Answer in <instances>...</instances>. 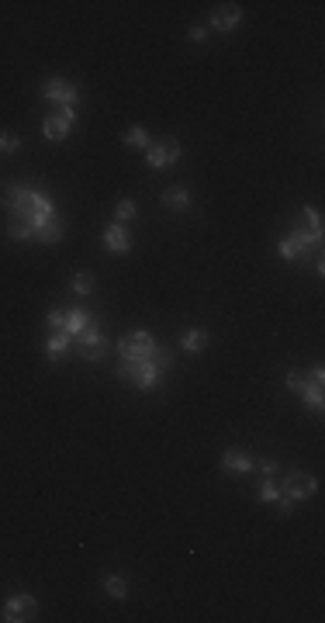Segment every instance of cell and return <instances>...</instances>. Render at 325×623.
Returning <instances> with one entry per match:
<instances>
[{
    "mask_svg": "<svg viewBox=\"0 0 325 623\" xmlns=\"http://www.w3.org/2000/svg\"><path fill=\"white\" fill-rule=\"evenodd\" d=\"M115 374H118V378H125V381H132L139 392L156 388V385H159V378H163V371H159L152 361H142V364H125V361H118Z\"/></svg>",
    "mask_w": 325,
    "mask_h": 623,
    "instance_id": "cell-2",
    "label": "cell"
},
{
    "mask_svg": "<svg viewBox=\"0 0 325 623\" xmlns=\"http://www.w3.org/2000/svg\"><path fill=\"white\" fill-rule=\"evenodd\" d=\"M35 613H39L35 595L18 592V595H11V599L4 602V609H0V620H4V623H18V620H35Z\"/></svg>",
    "mask_w": 325,
    "mask_h": 623,
    "instance_id": "cell-6",
    "label": "cell"
},
{
    "mask_svg": "<svg viewBox=\"0 0 325 623\" xmlns=\"http://www.w3.org/2000/svg\"><path fill=\"white\" fill-rule=\"evenodd\" d=\"M70 343H73V336H70L66 329H52V333H49V340H46V354H49V361H63V357H66V350H70Z\"/></svg>",
    "mask_w": 325,
    "mask_h": 623,
    "instance_id": "cell-14",
    "label": "cell"
},
{
    "mask_svg": "<svg viewBox=\"0 0 325 623\" xmlns=\"http://www.w3.org/2000/svg\"><path fill=\"white\" fill-rule=\"evenodd\" d=\"M87 326H90V312H87V308H66V326H63V329H66L73 340H77Z\"/></svg>",
    "mask_w": 325,
    "mask_h": 623,
    "instance_id": "cell-15",
    "label": "cell"
},
{
    "mask_svg": "<svg viewBox=\"0 0 325 623\" xmlns=\"http://www.w3.org/2000/svg\"><path fill=\"white\" fill-rule=\"evenodd\" d=\"M315 492H318V478H311V475H304V471H290V475L284 478V485H280V495H287L294 506H297V502H308Z\"/></svg>",
    "mask_w": 325,
    "mask_h": 623,
    "instance_id": "cell-4",
    "label": "cell"
},
{
    "mask_svg": "<svg viewBox=\"0 0 325 623\" xmlns=\"http://www.w3.org/2000/svg\"><path fill=\"white\" fill-rule=\"evenodd\" d=\"M8 236L18 239V242H25V239H32V229H28L25 222H11V225H8Z\"/></svg>",
    "mask_w": 325,
    "mask_h": 623,
    "instance_id": "cell-27",
    "label": "cell"
},
{
    "mask_svg": "<svg viewBox=\"0 0 325 623\" xmlns=\"http://www.w3.org/2000/svg\"><path fill=\"white\" fill-rule=\"evenodd\" d=\"M163 204L173 208V211H187V208L194 204V198H190L187 187H166V191H163Z\"/></svg>",
    "mask_w": 325,
    "mask_h": 623,
    "instance_id": "cell-16",
    "label": "cell"
},
{
    "mask_svg": "<svg viewBox=\"0 0 325 623\" xmlns=\"http://www.w3.org/2000/svg\"><path fill=\"white\" fill-rule=\"evenodd\" d=\"M277 253L287 260V263H294V260H301V249H297V242L290 239V236H284L280 242H277Z\"/></svg>",
    "mask_w": 325,
    "mask_h": 623,
    "instance_id": "cell-23",
    "label": "cell"
},
{
    "mask_svg": "<svg viewBox=\"0 0 325 623\" xmlns=\"http://www.w3.org/2000/svg\"><path fill=\"white\" fill-rule=\"evenodd\" d=\"M104 592H108L111 599H125V595H128V582H125L121 575H108V578H104Z\"/></svg>",
    "mask_w": 325,
    "mask_h": 623,
    "instance_id": "cell-21",
    "label": "cell"
},
{
    "mask_svg": "<svg viewBox=\"0 0 325 623\" xmlns=\"http://www.w3.org/2000/svg\"><path fill=\"white\" fill-rule=\"evenodd\" d=\"M156 354V340L149 329H139V333H125L118 340V357L125 364H142V361H152Z\"/></svg>",
    "mask_w": 325,
    "mask_h": 623,
    "instance_id": "cell-1",
    "label": "cell"
},
{
    "mask_svg": "<svg viewBox=\"0 0 325 623\" xmlns=\"http://www.w3.org/2000/svg\"><path fill=\"white\" fill-rule=\"evenodd\" d=\"M297 222H308V229H315V232H322V215H318L315 208H304Z\"/></svg>",
    "mask_w": 325,
    "mask_h": 623,
    "instance_id": "cell-28",
    "label": "cell"
},
{
    "mask_svg": "<svg viewBox=\"0 0 325 623\" xmlns=\"http://www.w3.org/2000/svg\"><path fill=\"white\" fill-rule=\"evenodd\" d=\"M42 97L52 101L56 108H77V104L83 101V90H80L77 84L63 80V77H49V80L42 84Z\"/></svg>",
    "mask_w": 325,
    "mask_h": 623,
    "instance_id": "cell-3",
    "label": "cell"
},
{
    "mask_svg": "<svg viewBox=\"0 0 325 623\" xmlns=\"http://www.w3.org/2000/svg\"><path fill=\"white\" fill-rule=\"evenodd\" d=\"M59 239H63V225H59V218H56V222H49V225L35 236V242H59Z\"/></svg>",
    "mask_w": 325,
    "mask_h": 623,
    "instance_id": "cell-25",
    "label": "cell"
},
{
    "mask_svg": "<svg viewBox=\"0 0 325 623\" xmlns=\"http://www.w3.org/2000/svg\"><path fill=\"white\" fill-rule=\"evenodd\" d=\"M253 468H259V475H263V478H277V471H280V468H277V461H270V457H266V461H259V464H253Z\"/></svg>",
    "mask_w": 325,
    "mask_h": 623,
    "instance_id": "cell-30",
    "label": "cell"
},
{
    "mask_svg": "<svg viewBox=\"0 0 325 623\" xmlns=\"http://www.w3.org/2000/svg\"><path fill=\"white\" fill-rule=\"evenodd\" d=\"M152 364H156L159 371H166V367L173 364V354H170V350H163V347H156V354H152Z\"/></svg>",
    "mask_w": 325,
    "mask_h": 623,
    "instance_id": "cell-29",
    "label": "cell"
},
{
    "mask_svg": "<svg viewBox=\"0 0 325 623\" xmlns=\"http://www.w3.org/2000/svg\"><path fill=\"white\" fill-rule=\"evenodd\" d=\"M187 39H190V42H197V46H201V42H204V39H208V28H190V32H187Z\"/></svg>",
    "mask_w": 325,
    "mask_h": 623,
    "instance_id": "cell-33",
    "label": "cell"
},
{
    "mask_svg": "<svg viewBox=\"0 0 325 623\" xmlns=\"http://www.w3.org/2000/svg\"><path fill=\"white\" fill-rule=\"evenodd\" d=\"M322 381H325V371H322V364H315V367H311V374L304 378V388L297 392V395H301V402H304V405H311L315 412H322V405H325Z\"/></svg>",
    "mask_w": 325,
    "mask_h": 623,
    "instance_id": "cell-8",
    "label": "cell"
},
{
    "mask_svg": "<svg viewBox=\"0 0 325 623\" xmlns=\"http://www.w3.org/2000/svg\"><path fill=\"white\" fill-rule=\"evenodd\" d=\"M146 160H149V166H156V170L177 166V160H180V142H177V139H159V142H149Z\"/></svg>",
    "mask_w": 325,
    "mask_h": 623,
    "instance_id": "cell-7",
    "label": "cell"
},
{
    "mask_svg": "<svg viewBox=\"0 0 325 623\" xmlns=\"http://www.w3.org/2000/svg\"><path fill=\"white\" fill-rule=\"evenodd\" d=\"M287 388L297 395V392L304 388V374H301V371H290V374H287Z\"/></svg>",
    "mask_w": 325,
    "mask_h": 623,
    "instance_id": "cell-31",
    "label": "cell"
},
{
    "mask_svg": "<svg viewBox=\"0 0 325 623\" xmlns=\"http://www.w3.org/2000/svg\"><path fill=\"white\" fill-rule=\"evenodd\" d=\"M46 323H49V329H63L66 326V308H49Z\"/></svg>",
    "mask_w": 325,
    "mask_h": 623,
    "instance_id": "cell-26",
    "label": "cell"
},
{
    "mask_svg": "<svg viewBox=\"0 0 325 623\" xmlns=\"http://www.w3.org/2000/svg\"><path fill=\"white\" fill-rule=\"evenodd\" d=\"M294 242H297V249H301V256L308 253V249H318L322 246V232H315V229H301L297 222L290 225V232H287Z\"/></svg>",
    "mask_w": 325,
    "mask_h": 623,
    "instance_id": "cell-13",
    "label": "cell"
},
{
    "mask_svg": "<svg viewBox=\"0 0 325 623\" xmlns=\"http://www.w3.org/2000/svg\"><path fill=\"white\" fill-rule=\"evenodd\" d=\"M21 149V139L14 132H0V156H14Z\"/></svg>",
    "mask_w": 325,
    "mask_h": 623,
    "instance_id": "cell-24",
    "label": "cell"
},
{
    "mask_svg": "<svg viewBox=\"0 0 325 623\" xmlns=\"http://www.w3.org/2000/svg\"><path fill=\"white\" fill-rule=\"evenodd\" d=\"M273 506H277V509H280V512H284V516H290V512H294V502H290V499H287V495H280V499H277V502H273Z\"/></svg>",
    "mask_w": 325,
    "mask_h": 623,
    "instance_id": "cell-32",
    "label": "cell"
},
{
    "mask_svg": "<svg viewBox=\"0 0 325 623\" xmlns=\"http://www.w3.org/2000/svg\"><path fill=\"white\" fill-rule=\"evenodd\" d=\"M239 21H242V11L235 8V4H221L215 15H211V32H232V28H239Z\"/></svg>",
    "mask_w": 325,
    "mask_h": 623,
    "instance_id": "cell-9",
    "label": "cell"
},
{
    "mask_svg": "<svg viewBox=\"0 0 325 623\" xmlns=\"http://www.w3.org/2000/svg\"><path fill=\"white\" fill-rule=\"evenodd\" d=\"M73 343H80V357L87 361V364H97V361H104V354H108V340H104V333L90 323Z\"/></svg>",
    "mask_w": 325,
    "mask_h": 623,
    "instance_id": "cell-5",
    "label": "cell"
},
{
    "mask_svg": "<svg viewBox=\"0 0 325 623\" xmlns=\"http://www.w3.org/2000/svg\"><path fill=\"white\" fill-rule=\"evenodd\" d=\"M70 287H73L77 294H83V298H87V294L94 291V274H87V270H77V274L70 277Z\"/></svg>",
    "mask_w": 325,
    "mask_h": 623,
    "instance_id": "cell-19",
    "label": "cell"
},
{
    "mask_svg": "<svg viewBox=\"0 0 325 623\" xmlns=\"http://www.w3.org/2000/svg\"><path fill=\"white\" fill-rule=\"evenodd\" d=\"M104 246L111 249V253H128L132 249V236H128V229L125 225H108L104 229Z\"/></svg>",
    "mask_w": 325,
    "mask_h": 623,
    "instance_id": "cell-10",
    "label": "cell"
},
{
    "mask_svg": "<svg viewBox=\"0 0 325 623\" xmlns=\"http://www.w3.org/2000/svg\"><path fill=\"white\" fill-rule=\"evenodd\" d=\"M135 215H139V204H135L132 198H121V201H118V208H115V218H118V225L132 222Z\"/></svg>",
    "mask_w": 325,
    "mask_h": 623,
    "instance_id": "cell-22",
    "label": "cell"
},
{
    "mask_svg": "<svg viewBox=\"0 0 325 623\" xmlns=\"http://www.w3.org/2000/svg\"><path fill=\"white\" fill-rule=\"evenodd\" d=\"M70 128H73V125H70L66 118H59L56 111L46 115V122H42V135H46L49 142H63V139L70 135Z\"/></svg>",
    "mask_w": 325,
    "mask_h": 623,
    "instance_id": "cell-12",
    "label": "cell"
},
{
    "mask_svg": "<svg viewBox=\"0 0 325 623\" xmlns=\"http://www.w3.org/2000/svg\"><path fill=\"white\" fill-rule=\"evenodd\" d=\"M208 340H211V336H208V329H201V326L180 333V347H184L187 354H201V350L208 347Z\"/></svg>",
    "mask_w": 325,
    "mask_h": 623,
    "instance_id": "cell-17",
    "label": "cell"
},
{
    "mask_svg": "<svg viewBox=\"0 0 325 623\" xmlns=\"http://www.w3.org/2000/svg\"><path fill=\"white\" fill-rule=\"evenodd\" d=\"M149 142H152V139H149V132H146L142 125H132V128L125 132V146H132V149H142V153H146Z\"/></svg>",
    "mask_w": 325,
    "mask_h": 623,
    "instance_id": "cell-18",
    "label": "cell"
},
{
    "mask_svg": "<svg viewBox=\"0 0 325 623\" xmlns=\"http://www.w3.org/2000/svg\"><path fill=\"white\" fill-rule=\"evenodd\" d=\"M256 499H259V502H270V506H273V502L280 499V485H277L273 478H263V481H259V488H256Z\"/></svg>",
    "mask_w": 325,
    "mask_h": 623,
    "instance_id": "cell-20",
    "label": "cell"
},
{
    "mask_svg": "<svg viewBox=\"0 0 325 623\" xmlns=\"http://www.w3.org/2000/svg\"><path fill=\"white\" fill-rule=\"evenodd\" d=\"M56 115H59V118H66L70 125H77V108H56Z\"/></svg>",
    "mask_w": 325,
    "mask_h": 623,
    "instance_id": "cell-34",
    "label": "cell"
},
{
    "mask_svg": "<svg viewBox=\"0 0 325 623\" xmlns=\"http://www.w3.org/2000/svg\"><path fill=\"white\" fill-rule=\"evenodd\" d=\"M253 464H256V461H253L249 454H242V450H225V454H221V468H225L228 475H249Z\"/></svg>",
    "mask_w": 325,
    "mask_h": 623,
    "instance_id": "cell-11",
    "label": "cell"
}]
</instances>
